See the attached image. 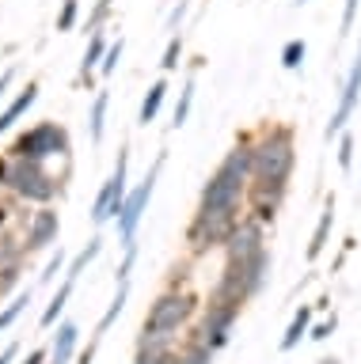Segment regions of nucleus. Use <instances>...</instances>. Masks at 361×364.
<instances>
[{
  "label": "nucleus",
  "instance_id": "cd10ccee",
  "mask_svg": "<svg viewBox=\"0 0 361 364\" xmlns=\"http://www.w3.org/2000/svg\"><path fill=\"white\" fill-rule=\"evenodd\" d=\"M190 107H194V80H187L183 91H179V102H175V114H172V125H175V129L190 118Z\"/></svg>",
  "mask_w": 361,
  "mask_h": 364
},
{
  "label": "nucleus",
  "instance_id": "dca6fc26",
  "mask_svg": "<svg viewBox=\"0 0 361 364\" xmlns=\"http://www.w3.org/2000/svg\"><path fill=\"white\" fill-rule=\"evenodd\" d=\"M76 341H80V326L76 323H61L50 346V364H69L76 357Z\"/></svg>",
  "mask_w": 361,
  "mask_h": 364
},
{
  "label": "nucleus",
  "instance_id": "bb28decb",
  "mask_svg": "<svg viewBox=\"0 0 361 364\" xmlns=\"http://www.w3.org/2000/svg\"><path fill=\"white\" fill-rule=\"evenodd\" d=\"M99 250H103V239H92V243H88V247L80 250V255H76V258L69 262V266H65V277H73V281H80V273L88 269V262H92V258L99 255Z\"/></svg>",
  "mask_w": 361,
  "mask_h": 364
},
{
  "label": "nucleus",
  "instance_id": "f03ea898",
  "mask_svg": "<svg viewBox=\"0 0 361 364\" xmlns=\"http://www.w3.org/2000/svg\"><path fill=\"white\" fill-rule=\"evenodd\" d=\"M297 167V133L293 125L263 122L251 129V178L255 182H289Z\"/></svg>",
  "mask_w": 361,
  "mask_h": 364
},
{
  "label": "nucleus",
  "instance_id": "7c9ffc66",
  "mask_svg": "<svg viewBox=\"0 0 361 364\" xmlns=\"http://www.w3.org/2000/svg\"><path fill=\"white\" fill-rule=\"evenodd\" d=\"M110 11H115V0H99V4L92 8V16H88V34L103 31V23L110 19Z\"/></svg>",
  "mask_w": 361,
  "mask_h": 364
},
{
  "label": "nucleus",
  "instance_id": "a19ab883",
  "mask_svg": "<svg viewBox=\"0 0 361 364\" xmlns=\"http://www.w3.org/2000/svg\"><path fill=\"white\" fill-rule=\"evenodd\" d=\"M331 330H335V318H331V323H320V326H312V330H308V338H315V341H323L327 334H331Z\"/></svg>",
  "mask_w": 361,
  "mask_h": 364
},
{
  "label": "nucleus",
  "instance_id": "ddd939ff",
  "mask_svg": "<svg viewBox=\"0 0 361 364\" xmlns=\"http://www.w3.org/2000/svg\"><path fill=\"white\" fill-rule=\"evenodd\" d=\"M61 235V216L53 205H38L31 216H23V243H27V255H35V250H46L58 243Z\"/></svg>",
  "mask_w": 361,
  "mask_h": 364
},
{
  "label": "nucleus",
  "instance_id": "b1692460",
  "mask_svg": "<svg viewBox=\"0 0 361 364\" xmlns=\"http://www.w3.org/2000/svg\"><path fill=\"white\" fill-rule=\"evenodd\" d=\"M179 364H213V349L194 334H187V341L179 346Z\"/></svg>",
  "mask_w": 361,
  "mask_h": 364
},
{
  "label": "nucleus",
  "instance_id": "393cba45",
  "mask_svg": "<svg viewBox=\"0 0 361 364\" xmlns=\"http://www.w3.org/2000/svg\"><path fill=\"white\" fill-rule=\"evenodd\" d=\"M73 289H76V281H73V277H65V281H61V289L53 292V300L46 304V311H42V326H53V323H58V315L65 311V304H69Z\"/></svg>",
  "mask_w": 361,
  "mask_h": 364
},
{
  "label": "nucleus",
  "instance_id": "5701e85b",
  "mask_svg": "<svg viewBox=\"0 0 361 364\" xmlns=\"http://www.w3.org/2000/svg\"><path fill=\"white\" fill-rule=\"evenodd\" d=\"M107 107H110V95L107 91H99V95L92 99V110H88V129H92V141L99 144L107 133Z\"/></svg>",
  "mask_w": 361,
  "mask_h": 364
},
{
  "label": "nucleus",
  "instance_id": "a18cd8bd",
  "mask_svg": "<svg viewBox=\"0 0 361 364\" xmlns=\"http://www.w3.org/2000/svg\"><path fill=\"white\" fill-rule=\"evenodd\" d=\"M95 360V346H88L84 353H80V360H76V364H92Z\"/></svg>",
  "mask_w": 361,
  "mask_h": 364
},
{
  "label": "nucleus",
  "instance_id": "7ed1b4c3",
  "mask_svg": "<svg viewBox=\"0 0 361 364\" xmlns=\"http://www.w3.org/2000/svg\"><path fill=\"white\" fill-rule=\"evenodd\" d=\"M266 277H270V250H258L251 258H224L209 300L244 307L247 300H255V296L263 292Z\"/></svg>",
  "mask_w": 361,
  "mask_h": 364
},
{
  "label": "nucleus",
  "instance_id": "09e8293b",
  "mask_svg": "<svg viewBox=\"0 0 361 364\" xmlns=\"http://www.w3.org/2000/svg\"><path fill=\"white\" fill-rule=\"evenodd\" d=\"M320 364H338V360H331V357H327V360H320Z\"/></svg>",
  "mask_w": 361,
  "mask_h": 364
},
{
  "label": "nucleus",
  "instance_id": "0eeeda50",
  "mask_svg": "<svg viewBox=\"0 0 361 364\" xmlns=\"http://www.w3.org/2000/svg\"><path fill=\"white\" fill-rule=\"evenodd\" d=\"M198 311V296L187 292V289H164L160 296L152 300L149 315H145L141 330H156V334H179V330L190 326V318Z\"/></svg>",
  "mask_w": 361,
  "mask_h": 364
},
{
  "label": "nucleus",
  "instance_id": "423d86ee",
  "mask_svg": "<svg viewBox=\"0 0 361 364\" xmlns=\"http://www.w3.org/2000/svg\"><path fill=\"white\" fill-rule=\"evenodd\" d=\"M69 152H73L69 129H65V125H58V122H38V125H31V129L19 133L4 156L46 164V159H69Z\"/></svg>",
  "mask_w": 361,
  "mask_h": 364
},
{
  "label": "nucleus",
  "instance_id": "4c0bfd02",
  "mask_svg": "<svg viewBox=\"0 0 361 364\" xmlns=\"http://www.w3.org/2000/svg\"><path fill=\"white\" fill-rule=\"evenodd\" d=\"M58 273H65V255H61V247H58V255L50 258V266H46V273H42V284H50Z\"/></svg>",
  "mask_w": 361,
  "mask_h": 364
},
{
  "label": "nucleus",
  "instance_id": "4be33fe9",
  "mask_svg": "<svg viewBox=\"0 0 361 364\" xmlns=\"http://www.w3.org/2000/svg\"><path fill=\"white\" fill-rule=\"evenodd\" d=\"M164 99H167V80H156V84H152L149 91H145V102H141V114H137V122H141V125L156 122V114H160Z\"/></svg>",
  "mask_w": 361,
  "mask_h": 364
},
{
  "label": "nucleus",
  "instance_id": "f8f14e48",
  "mask_svg": "<svg viewBox=\"0 0 361 364\" xmlns=\"http://www.w3.org/2000/svg\"><path fill=\"white\" fill-rule=\"evenodd\" d=\"M286 193H289V182H255L247 186V198H244V213L255 216V220H263L266 228L274 224V216L281 213V205H286Z\"/></svg>",
  "mask_w": 361,
  "mask_h": 364
},
{
  "label": "nucleus",
  "instance_id": "e433bc0d",
  "mask_svg": "<svg viewBox=\"0 0 361 364\" xmlns=\"http://www.w3.org/2000/svg\"><path fill=\"white\" fill-rule=\"evenodd\" d=\"M133 262H137V243L126 247V258H122V266H118V284H130V273H133Z\"/></svg>",
  "mask_w": 361,
  "mask_h": 364
},
{
  "label": "nucleus",
  "instance_id": "a878e982",
  "mask_svg": "<svg viewBox=\"0 0 361 364\" xmlns=\"http://www.w3.org/2000/svg\"><path fill=\"white\" fill-rule=\"evenodd\" d=\"M304 57H308V42L304 38H289L281 46V68H289V73H297L304 65Z\"/></svg>",
  "mask_w": 361,
  "mask_h": 364
},
{
  "label": "nucleus",
  "instance_id": "c756f323",
  "mask_svg": "<svg viewBox=\"0 0 361 364\" xmlns=\"http://www.w3.org/2000/svg\"><path fill=\"white\" fill-rule=\"evenodd\" d=\"M179 57H183V34H172V38H167V50L160 57V68H164V73H175Z\"/></svg>",
  "mask_w": 361,
  "mask_h": 364
},
{
  "label": "nucleus",
  "instance_id": "412c9836",
  "mask_svg": "<svg viewBox=\"0 0 361 364\" xmlns=\"http://www.w3.org/2000/svg\"><path fill=\"white\" fill-rule=\"evenodd\" d=\"M312 330V307H300L297 315H293V323L286 326V334H281V353H289V349H297L300 346V338Z\"/></svg>",
  "mask_w": 361,
  "mask_h": 364
},
{
  "label": "nucleus",
  "instance_id": "f3484780",
  "mask_svg": "<svg viewBox=\"0 0 361 364\" xmlns=\"http://www.w3.org/2000/svg\"><path fill=\"white\" fill-rule=\"evenodd\" d=\"M35 99H38V84H27V87L19 91V95H16L12 102H8L4 110H0V133L12 129V125H16L19 118H23V114H27L31 107H35Z\"/></svg>",
  "mask_w": 361,
  "mask_h": 364
},
{
  "label": "nucleus",
  "instance_id": "58836bf2",
  "mask_svg": "<svg viewBox=\"0 0 361 364\" xmlns=\"http://www.w3.org/2000/svg\"><path fill=\"white\" fill-rule=\"evenodd\" d=\"M187 0H179V4L172 8V16H167V31H172V34H179V23H183V16H187Z\"/></svg>",
  "mask_w": 361,
  "mask_h": 364
},
{
  "label": "nucleus",
  "instance_id": "a211bd4d",
  "mask_svg": "<svg viewBox=\"0 0 361 364\" xmlns=\"http://www.w3.org/2000/svg\"><path fill=\"white\" fill-rule=\"evenodd\" d=\"M27 243L16 232H0V269H23Z\"/></svg>",
  "mask_w": 361,
  "mask_h": 364
},
{
  "label": "nucleus",
  "instance_id": "72a5a7b5",
  "mask_svg": "<svg viewBox=\"0 0 361 364\" xmlns=\"http://www.w3.org/2000/svg\"><path fill=\"white\" fill-rule=\"evenodd\" d=\"M27 304H31V292H23L19 300H12V304H8L4 311H0V330H8V326H12L16 318L23 315V307H27Z\"/></svg>",
  "mask_w": 361,
  "mask_h": 364
},
{
  "label": "nucleus",
  "instance_id": "aec40b11",
  "mask_svg": "<svg viewBox=\"0 0 361 364\" xmlns=\"http://www.w3.org/2000/svg\"><path fill=\"white\" fill-rule=\"evenodd\" d=\"M107 34L103 31H95L92 38H88V50H84V61H80V80H92V73L99 65H103V53H107Z\"/></svg>",
  "mask_w": 361,
  "mask_h": 364
},
{
  "label": "nucleus",
  "instance_id": "c03bdc74",
  "mask_svg": "<svg viewBox=\"0 0 361 364\" xmlns=\"http://www.w3.org/2000/svg\"><path fill=\"white\" fill-rule=\"evenodd\" d=\"M16 353H19V346H8L4 353H0V364H12V360H16Z\"/></svg>",
  "mask_w": 361,
  "mask_h": 364
},
{
  "label": "nucleus",
  "instance_id": "2f4dec72",
  "mask_svg": "<svg viewBox=\"0 0 361 364\" xmlns=\"http://www.w3.org/2000/svg\"><path fill=\"white\" fill-rule=\"evenodd\" d=\"M122 53H126V42H122V38H115V42L107 46V53H103V65H99V73H103V76H110V73H115V68H118V61H122Z\"/></svg>",
  "mask_w": 361,
  "mask_h": 364
},
{
  "label": "nucleus",
  "instance_id": "f704fd0d",
  "mask_svg": "<svg viewBox=\"0 0 361 364\" xmlns=\"http://www.w3.org/2000/svg\"><path fill=\"white\" fill-rule=\"evenodd\" d=\"M338 167L342 171L354 167V136H350L346 129H342V136H338Z\"/></svg>",
  "mask_w": 361,
  "mask_h": 364
},
{
  "label": "nucleus",
  "instance_id": "473e14b6",
  "mask_svg": "<svg viewBox=\"0 0 361 364\" xmlns=\"http://www.w3.org/2000/svg\"><path fill=\"white\" fill-rule=\"evenodd\" d=\"M76 16H80V0H65L61 11H58V34L73 31L76 27Z\"/></svg>",
  "mask_w": 361,
  "mask_h": 364
},
{
  "label": "nucleus",
  "instance_id": "f257e3e1",
  "mask_svg": "<svg viewBox=\"0 0 361 364\" xmlns=\"http://www.w3.org/2000/svg\"><path fill=\"white\" fill-rule=\"evenodd\" d=\"M251 186V133H240L198 193V209H244Z\"/></svg>",
  "mask_w": 361,
  "mask_h": 364
},
{
  "label": "nucleus",
  "instance_id": "20e7f679",
  "mask_svg": "<svg viewBox=\"0 0 361 364\" xmlns=\"http://www.w3.org/2000/svg\"><path fill=\"white\" fill-rule=\"evenodd\" d=\"M4 190L12 193L19 205H50L61 193V178L50 175L46 164H35V159H12V156H8Z\"/></svg>",
  "mask_w": 361,
  "mask_h": 364
},
{
  "label": "nucleus",
  "instance_id": "39448f33",
  "mask_svg": "<svg viewBox=\"0 0 361 364\" xmlns=\"http://www.w3.org/2000/svg\"><path fill=\"white\" fill-rule=\"evenodd\" d=\"M244 209H194L187 224V247L190 255L202 258L209 250H224V243L232 239L236 224H240Z\"/></svg>",
  "mask_w": 361,
  "mask_h": 364
},
{
  "label": "nucleus",
  "instance_id": "ea45409f",
  "mask_svg": "<svg viewBox=\"0 0 361 364\" xmlns=\"http://www.w3.org/2000/svg\"><path fill=\"white\" fill-rule=\"evenodd\" d=\"M19 281V269H0V296H4L12 284Z\"/></svg>",
  "mask_w": 361,
  "mask_h": 364
},
{
  "label": "nucleus",
  "instance_id": "37998d69",
  "mask_svg": "<svg viewBox=\"0 0 361 364\" xmlns=\"http://www.w3.org/2000/svg\"><path fill=\"white\" fill-rule=\"evenodd\" d=\"M46 360H50V353H46V349H35V353H31V357H27L23 364H46Z\"/></svg>",
  "mask_w": 361,
  "mask_h": 364
},
{
  "label": "nucleus",
  "instance_id": "8fccbe9b",
  "mask_svg": "<svg viewBox=\"0 0 361 364\" xmlns=\"http://www.w3.org/2000/svg\"><path fill=\"white\" fill-rule=\"evenodd\" d=\"M297 4H308V0H297Z\"/></svg>",
  "mask_w": 361,
  "mask_h": 364
},
{
  "label": "nucleus",
  "instance_id": "de8ad7c7",
  "mask_svg": "<svg viewBox=\"0 0 361 364\" xmlns=\"http://www.w3.org/2000/svg\"><path fill=\"white\" fill-rule=\"evenodd\" d=\"M8 213H12V205H0V224H8Z\"/></svg>",
  "mask_w": 361,
  "mask_h": 364
},
{
  "label": "nucleus",
  "instance_id": "49530a36",
  "mask_svg": "<svg viewBox=\"0 0 361 364\" xmlns=\"http://www.w3.org/2000/svg\"><path fill=\"white\" fill-rule=\"evenodd\" d=\"M4 175H8V156H0V190H4Z\"/></svg>",
  "mask_w": 361,
  "mask_h": 364
},
{
  "label": "nucleus",
  "instance_id": "1a4fd4ad",
  "mask_svg": "<svg viewBox=\"0 0 361 364\" xmlns=\"http://www.w3.org/2000/svg\"><path fill=\"white\" fill-rule=\"evenodd\" d=\"M126 167H130V148L118 152V164L110 171V178L103 182V190L95 193V205H92V220L95 224H107V220H118L122 209H126Z\"/></svg>",
  "mask_w": 361,
  "mask_h": 364
},
{
  "label": "nucleus",
  "instance_id": "c9c22d12",
  "mask_svg": "<svg viewBox=\"0 0 361 364\" xmlns=\"http://www.w3.org/2000/svg\"><path fill=\"white\" fill-rule=\"evenodd\" d=\"M357 8H361V0H346V4H342V23H338V34H342V38H346L350 31H354Z\"/></svg>",
  "mask_w": 361,
  "mask_h": 364
},
{
  "label": "nucleus",
  "instance_id": "9b49d317",
  "mask_svg": "<svg viewBox=\"0 0 361 364\" xmlns=\"http://www.w3.org/2000/svg\"><path fill=\"white\" fill-rule=\"evenodd\" d=\"M357 102H361V50H357L354 65H350V73H346V80H342V91H338V107H335L331 122H327V129H323L327 141H338V136H342L346 122L354 118V110H357Z\"/></svg>",
  "mask_w": 361,
  "mask_h": 364
},
{
  "label": "nucleus",
  "instance_id": "6ab92c4d",
  "mask_svg": "<svg viewBox=\"0 0 361 364\" xmlns=\"http://www.w3.org/2000/svg\"><path fill=\"white\" fill-rule=\"evenodd\" d=\"M331 228H335V201H327V209L320 213V224H315V232H312V243H308V262H315L327 250V235H331Z\"/></svg>",
  "mask_w": 361,
  "mask_h": 364
},
{
  "label": "nucleus",
  "instance_id": "4468645a",
  "mask_svg": "<svg viewBox=\"0 0 361 364\" xmlns=\"http://www.w3.org/2000/svg\"><path fill=\"white\" fill-rule=\"evenodd\" d=\"M133 364H179V334L141 330L133 346Z\"/></svg>",
  "mask_w": 361,
  "mask_h": 364
},
{
  "label": "nucleus",
  "instance_id": "79ce46f5",
  "mask_svg": "<svg viewBox=\"0 0 361 364\" xmlns=\"http://www.w3.org/2000/svg\"><path fill=\"white\" fill-rule=\"evenodd\" d=\"M16 84V68H4V73H0V99H4V91Z\"/></svg>",
  "mask_w": 361,
  "mask_h": 364
},
{
  "label": "nucleus",
  "instance_id": "2eb2a0df",
  "mask_svg": "<svg viewBox=\"0 0 361 364\" xmlns=\"http://www.w3.org/2000/svg\"><path fill=\"white\" fill-rule=\"evenodd\" d=\"M258 250H266V224L244 213L232 239L224 243V258H251V255H258Z\"/></svg>",
  "mask_w": 361,
  "mask_h": 364
},
{
  "label": "nucleus",
  "instance_id": "6e6552de",
  "mask_svg": "<svg viewBox=\"0 0 361 364\" xmlns=\"http://www.w3.org/2000/svg\"><path fill=\"white\" fill-rule=\"evenodd\" d=\"M160 167H164V156H156V164L145 171V178L126 193V209H122L118 216V239H122V247H133L137 243V228L145 220V209H149V201H152V190H156V178H160Z\"/></svg>",
  "mask_w": 361,
  "mask_h": 364
},
{
  "label": "nucleus",
  "instance_id": "9d476101",
  "mask_svg": "<svg viewBox=\"0 0 361 364\" xmlns=\"http://www.w3.org/2000/svg\"><path fill=\"white\" fill-rule=\"evenodd\" d=\"M244 307H236V304H217V300H209L206 307H202V318H198V326H194V338L198 341H206V346L217 353L229 346V338H232V326H236V318H240Z\"/></svg>",
  "mask_w": 361,
  "mask_h": 364
},
{
  "label": "nucleus",
  "instance_id": "c85d7f7f",
  "mask_svg": "<svg viewBox=\"0 0 361 364\" xmlns=\"http://www.w3.org/2000/svg\"><path fill=\"white\" fill-rule=\"evenodd\" d=\"M126 300H130V284H118V292H115V300H110V307H107V315L99 318V334L103 330H110V323L122 315V307H126Z\"/></svg>",
  "mask_w": 361,
  "mask_h": 364
}]
</instances>
